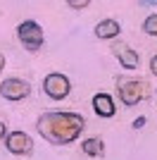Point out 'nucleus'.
<instances>
[{"mask_svg":"<svg viewBox=\"0 0 157 160\" xmlns=\"http://www.w3.org/2000/svg\"><path fill=\"white\" fill-rule=\"evenodd\" d=\"M86 120L78 112H43L36 122V129L45 141L55 146H67L78 139V134L83 132Z\"/></svg>","mask_w":157,"mask_h":160,"instance_id":"1","label":"nucleus"},{"mask_svg":"<svg viewBox=\"0 0 157 160\" xmlns=\"http://www.w3.org/2000/svg\"><path fill=\"white\" fill-rule=\"evenodd\" d=\"M117 86H119V98L124 105H138L148 96V86L140 79H124L121 77V79H117Z\"/></svg>","mask_w":157,"mask_h":160,"instance_id":"2","label":"nucleus"},{"mask_svg":"<svg viewBox=\"0 0 157 160\" xmlns=\"http://www.w3.org/2000/svg\"><path fill=\"white\" fill-rule=\"evenodd\" d=\"M17 36L26 46V50H38L43 46V29L36 22H21L17 27Z\"/></svg>","mask_w":157,"mask_h":160,"instance_id":"3","label":"nucleus"},{"mask_svg":"<svg viewBox=\"0 0 157 160\" xmlns=\"http://www.w3.org/2000/svg\"><path fill=\"white\" fill-rule=\"evenodd\" d=\"M43 91H45L50 98L55 100H62L69 96V91H72V84H69V79H67L64 74H48L45 81H43Z\"/></svg>","mask_w":157,"mask_h":160,"instance_id":"4","label":"nucleus"},{"mask_svg":"<svg viewBox=\"0 0 157 160\" xmlns=\"http://www.w3.org/2000/svg\"><path fill=\"white\" fill-rule=\"evenodd\" d=\"M29 93H31V86L24 79H5L0 84V96L7 100H21Z\"/></svg>","mask_w":157,"mask_h":160,"instance_id":"5","label":"nucleus"},{"mask_svg":"<svg viewBox=\"0 0 157 160\" xmlns=\"http://www.w3.org/2000/svg\"><path fill=\"white\" fill-rule=\"evenodd\" d=\"M5 146H7V151L14 153V155H29L33 151V141H31V136L24 134V132H12V134H7Z\"/></svg>","mask_w":157,"mask_h":160,"instance_id":"6","label":"nucleus"},{"mask_svg":"<svg viewBox=\"0 0 157 160\" xmlns=\"http://www.w3.org/2000/svg\"><path fill=\"white\" fill-rule=\"evenodd\" d=\"M114 55H117V60L121 62L124 69L138 67V53L133 50V48H129L126 43H117V46H114Z\"/></svg>","mask_w":157,"mask_h":160,"instance_id":"7","label":"nucleus"},{"mask_svg":"<svg viewBox=\"0 0 157 160\" xmlns=\"http://www.w3.org/2000/svg\"><path fill=\"white\" fill-rule=\"evenodd\" d=\"M93 110H95L100 117H112V115H114V100H112V96L98 93L93 98Z\"/></svg>","mask_w":157,"mask_h":160,"instance_id":"8","label":"nucleus"},{"mask_svg":"<svg viewBox=\"0 0 157 160\" xmlns=\"http://www.w3.org/2000/svg\"><path fill=\"white\" fill-rule=\"evenodd\" d=\"M119 31H121V27H119V22H114V19H102L98 27H95V36H98V38H117Z\"/></svg>","mask_w":157,"mask_h":160,"instance_id":"9","label":"nucleus"},{"mask_svg":"<svg viewBox=\"0 0 157 160\" xmlns=\"http://www.w3.org/2000/svg\"><path fill=\"white\" fill-rule=\"evenodd\" d=\"M81 148H83L86 155H93V158H102L105 155V143L100 139H86L81 143Z\"/></svg>","mask_w":157,"mask_h":160,"instance_id":"10","label":"nucleus"},{"mask_svg":"<svg viewBox=\"0 0 157 160\" xmlns=\"http://www.w3.org/2000/svg\"><path fill=\"white\" fill-rule=\"evenodd\" d=\"M143 31L150 33V36H157V14H150V17L143 22Z\"/></svg>","mask_w":157,"mask_h":160,"instance_id":"11","label":"nucleus"},{"mask_svg":"<svg viewBox=\"0 0 157 160\" xmlns=\"http://www.w3.org/2000/svg\"><path fill=\"white\" fill-rule=\"evenodd\" d=\"M69 7H74V10H83V7H88V0H69Z\"/></svg>","mask_w":157,"mask_h":160,"instance_id":"12","label":"nucleus"},{"mask_svg":"<svg viewBox=\"0 0 157 160\" xmlns=\"http://www.w3.org/2000/svg\"><path fill=\"white\" fill-rule=\"evenodd\" d=\"M145 127V117H138L136 122H133V129H143Z\"/></svg>","mask_w":157,"mask_h":160,"instance_id":"13","label":"nucleus"},{"mask_svg":"<svg viewBox=\"0 0 157 160\" xmlns=\"http://www.w3.org/2000/svg\"><path fill=\"white\" fill-rule=\"evenodd\" d=\"M150 72H152V74L157 77V55H155V58L150 60Z\"/></svg>","mask_w":157,"mask_h":160,"instance_id":"14","label":"nucleus"},{"mask_svg":"<svg viewBox=\"0 0 157 160\" xmlns=\"http://www.w3.org/2000/svg\"><path fill=\"white\" fill-rule=\"evenodd\" d=\"M5 134H7V127H5V122H0V139H2Z\"/></svg>","mask_w":157,"mask_h":160,"instance_id":"15","label":"nucleus"},{"mask_svg":"<svg viewBox=\"0 0 157 160\" xmlns=\"http://www.w3.org/2000/svg\"><path fill=\"white\" fill-rule=\"evenodd\" d=\"M2 67H5V55L0 53V69H2Z\"/></svg>","mask_w":157,"mask_h":160,"instance_id":"16","label":"nucleus"}]
</instances>
